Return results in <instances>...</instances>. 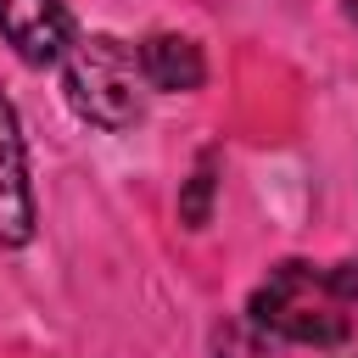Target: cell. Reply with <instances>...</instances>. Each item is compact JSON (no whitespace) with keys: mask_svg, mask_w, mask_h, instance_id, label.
Listing matches in <instances>:
<instances>
[{"mask_svg":"<svg viewBox=\"0 0 358 358\" xmlns=\"http://www.w3.org/2000/svg\"><path fill=\"white\" fill-rule=\"evenodd\" d=\"M140 73H145L151 90L185 95V90H201L207 62H201L196 39H185V34H151V39H140Z\"/></svg>","mask_w":358,"mask_h":358,"instance_id":"5","label":"cell"},{"mask_svg":"<svg viewBox=\"0 0 358 358\" xmlns=\"http://www.w3.org/2000/svg\"><path fill=\"white\" fill-rule=\"evenodd\" d=\"M352 302H358V263H280L257 291L246 319L280 341L302 347H341L352 336Z\"/></svg>","mask_w":358,"mask_h":358,"instance_id":"1","label":"cell"},{"mask_svg":"<svg viewBox=\"0 0 358 358\" xmlns=\"http://www.w3.org/2000/svg\"><path fill=\"white\" fill-rule=\"evenodd\" d=\"M67 106L95 123V129H134L145 112V73H140V45H123L117 34H90L67 50L62 67Z\"/></svg>","mask_w":358,"mask_h":358,"instance_id":"2","label":"cell"},{"mask_svg":"<svg viewBox=\"0 0 358 358\" xmlns=\"http://www.w3.org/2000/svg\"><path fill=\"white\" fill-rule=\"evenodd\" d=\"M218 358H280V352H274L268 330H257V324L246 319V324L218 330Z\"/></svg>","mask_w":358,"mask_h":358,"instance_id":"6","label":"cell"},{"mask_svg":"<svg viewBox=\"0 0 358 358\" xmlns=\"http://www.w3.org/2000/svg\"><path fill=\"white\" fill-rule=\"evenodd\" d=\"M34 241V185H28V151L17 129V106L0 90V246Z\"/></svg>","mask_w":358,"mask_h":358,"instance_id":"4","label":"cell"},{"mask_svg":"<svg viewBox=\"0 0 358 358\" xmlns=\"http://www.w3.org/2000/svg\"><path fill=\"white\" fill-rule=\"evenodd\" d=\"M207 196H213V157H201V168L190 173V190H185V201H179L185 224H207Z\"/></svg>","mask_w":358,"mask_h":358,"instance_id":"7","label":"cell"},{"mask_svg":"<svg viewBox=\"0 0 358 358\" xmlns=\"http://www.w3.org/2000/svg\"><path fill=\"white\" fill-rule=\"evenodd\" d=\"M347 11H352V17H358V0H352V6H347Z\"/></svg>","mask_w":358,"mask_h":358,"instance_id":"8","label":"cell"},{"mask_svg":"<svg viewBox=\"0 0 358 358\" xmlns=\"http://www.w3.org/2000/svg\"><path fill=\"white\" fill-rule=\"evenodd\" d=\"M0 34L28 67L67 62L73 39V11L62 0H0Z\"/></svg>","mask_w":358,"mask_h":358,"instance_id":"3","label":"cell"}]
</instances>
